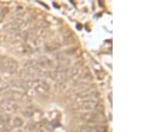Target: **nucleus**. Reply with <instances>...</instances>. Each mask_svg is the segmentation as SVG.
Instances as JSON below:
<instances>
[{
    "instance_id": "39448f33",
    "label": "nucleus",
    "mask_w": 161,
    "mask_h": 132,
    "mask_svg": "<svg viewBox=\"0 0 161 132\" xmlns=\"http://www.w3.org/2000/svg\"><path fill=\"white\" fill-rule=\"evenodd\" d=\"M81 119L86 122H93L98 121V115L94 113H85L81 115Z\"/></svg>"
},
{
    "instance_id": "423d86ee",
    "label": "nucleus",
    "mask_w": 161,
    "mask_h": 132,
    "mask_svg": "<svg viewBox=\"0 0 161 132\" xmlns=\"http://www.w3.org/2000/svg\"><path fill=\"white\" fill-rule=\"evenodd\" d=\"M102 127L95 126V125H85L82 126L80 130V132H102Z\"/></svg>"
},
{
    "instance_id": "0eeeda50",
    "label": "nucleus",
    "mask_w": 161,
    "mask_h": 132,
    "mask_svg": "<svg viewBox=\"0 0 161 132\" xmlns=\"http://www.w3.org/2000/svg\"><path fill=\"white\" fill-rule=\"evenodd\" d=\"M21 24H22V22H21L20 20H15V21H13V22H11L10 23H8V24L6 25V28H7L8 30H13L19 29L20 26H21Z\"/></svg>"
},
{
    "instance_id": "f03ea898",
    "label": "nucleus",
    "mask_w": 161,
    "mask_h": 132,
    "mask_svg": "<svg viewBox=\"0 0 161 132\" xmlns=\"http://www.w3.org/2000/svg\"><path fill=\"white\" fill-rule=\"evenodd\" d=\"M81 106L85 110H93L96 109L98 106V101L95 98L85 99L83 102L81 103Z\"/></svg>"
},
{
    "instance_id": "f257e3e1",
    "label": "nucleus",
    "mask_w": 161,
    "mask_h": 132,
    "mask_svg": "<svg viewBox=\"0 0 161 132\" xmlns=\"http://www.w3.org/2000/svg\"><path fill=\"white\" fill-rule=\"evenodd\" d=\"M4 69L9 72V73H14L17 70V67H18V64L17 62L13 59V58H8L6 59V61L3 64Z\"/></svg>"
},
{
    "instance_id": "6e6552de",
    "label": "nucleus",
    "mask_w": 161,
    "mask_h": 132,
    "mask_svg": "<svg viewBox=\"0 0 161 132\" xmlns=\"http://www.w3.org/2000/svg\"><path fill=\"white\" fill-rule=\"evenodd\" d=\"M9 117L7 114L5 113H0V123L1 124H4V125H6L8 122H9Z\"/></svg>"
},
{
    "instance_id": "7ed1b4c3",
    "label": "nucleus",
    "mask_w": 161,
    "mask_h": 132,
    "mask_svg": "<svg viewBox=\"0 0 161 132\" xmlns=\"http://www.w3.org/2000/svg\"><path fill=\"white\" fill-rule=\"evenodd\" d=\"M55 79L58 83H64L67 79V71L64 69H59L55 72Z\"/></svg>"
},
{
    "instance_id": "20e7f679",
    "label": "nucleus",
    "mask_w": 161,
    "mask_h": 132,
    "mask_svg": "<svg viewBox=\"0 0 161 132\" xmlns=\"http://www.w3.org/2000/svg\"><path fill=\"white\" fill-rule=\"evenodd\" d=\"M24 69L30 74H39L41 72V70L40 69V67L37 64H32V63L27 64L24 67Z\"/></svg>"
},
{
    "instance_id": "1a4fd4ad",
    "label": "nucleus",
    "mask_w": 161,
    "mask_h": 132,
    "mask_svg": "<svg viewBox=\"0 0 161 132\" xmlns=\"http://www.w3.org/2000/svg\"><path fill=\"white\" fill-rule=\"evenodd\" d=\"M13 125L16 126V127H19L22 125V120L20 118H15L14 121H13Z\"/></svg>"
}]
</instances>
